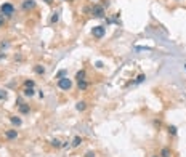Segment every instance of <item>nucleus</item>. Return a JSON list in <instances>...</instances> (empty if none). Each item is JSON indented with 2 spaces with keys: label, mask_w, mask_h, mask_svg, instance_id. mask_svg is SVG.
Returning <instances> with one entry per match:
<instances>
[{
  "label": "nucleus",
  "mask_w": 186,
  "mask_h": 157,
  "mask_svg": "<svg viewBox=\"0 0 186 157\" xmlns=\"http://www.w3.org/2000/svg\"><path fill=\"white\" fill-rule=\"evenodd\" d=\"M0 13H2L5 18H10L13 13H15V7H13V3H10V2H5V3L0 7Z\"/></svg>",
  "instance_id": "f257e3e1"
},
{
  "label": "nucleus",
  "mask_w": 186,
  "mask_h": 157,
  "mask_svg": "<svg viewBox=\"0 0 186 157\" xmlns=\"http://www.w3.org/2000/svg\"><path fill=\"white\" fill-rule=\"evenodd\" d=\"M58 87H60L61 90L68 92V90L72 88V80H71V79H68V75L61 77V79H58Z\"/></svg>",
  "instance_id": "f03ea898"
},
{
  "label": "nucleus",
  "mask_w": 186,
  "mask_h": 157,
  "mask_svg": "<svg viewBox=\"0 0 186 157\" xmlns=\"http://www.w3.org/2000/svg\"><path fill=\"white\" fill-rule=\"evenodd\" d=\"M106 34V29L104 26H95V27L92 29V35L93 37H96V39H103Z\"/></svg>",
  "instance_id": "7ed1b4c3"
},
{
  "label": "nucleus",
  "mask_w": 186,
  "mask_h": 157,
  "mask_svg": "<svg viewBox=\"0 0 186 157\" xmlns=\"http://www.w3.org/2000/svg\"><path fill=\"white\" fill-rule=\"evenodd\" d=\"M92 15L95 18H103L104 16V7H101V5H93Z\"/></svg>",
  "instance_id": "20e7f679"
},
{
  "label": "nucleus",
  "mask_w": 186,
  "mask_h": 157,
  "mask_svg": "<svg viewBox=\"0 0 186 157\" xmlns=\"http://www.w3.org/2000/svg\"><path fill=\"white\" fill-rule=\"evenodd\" d=\"M5 138H7V140H16L18 138V130H13V128L5 130Z\"/></svg>",
  "instance_id": "39448f33"
},
{
  "label": "nucleus",
  "mask_w": 186,
  "mask_h": 157,
  "mask_svg": "<svg viewBox=\"0 0 186 157\" xmlns=\"http://www.w3.org/2000/svg\"><path fill=\"white\" fill-rule=\"evenodd\" d=\"M34 7H35V2L34 0H24L23 2V8L24 10H32Z\"/></svg>",
  "instance_id": "423d86ee"
},
{
  "label": "nucleus",
  "mask_w": 186,
  "mask_h": 157,
  "mask_svg": "<svg viewBox=\"0 0 186 157\" xmlns=\"http://www.w3.org/2000/svg\"><path fill=\"white\" fill-rule=\"evenodd\" d=\"M18 109H19L21 114H29L31 112V108H29V104H26V103H21V104L18 106Z\"/></svg>",
  "instance_id": "0eeeda50"
},
{
  "label": "nucleus",
  "mask_w": 186,
  "mask_h": 157,
  "mask_svg": "<svg viewBox=\"0 0 186 157\" xmlns=\"http://www.w3.org/2000/svg\"><path fill=\"white\" fill-rule=\"evenodd\" d=\"M23 95L27 98H32L34 95H35V92H34V88H29V87H24V90H23Z\"/></svg>",
  "instance_id": "6e6552de"
},
{
  "label": "nucleus",
  "mask_w": 186,
  "mask_h": 157,
  "mask_svg": "<svg viewBox=\"0 0 186 157\" xmlns=\"http://www.w3.org/2000/svg\"><path fill=\"white\" fill-rule=\"evenodd\" d=\"M10 122H11L13 125H16V127H19V125L23 124L21 117H18V116H10Z\"/></svg>",
  "instance_id": "1a4fd4ad"
},
{
  "label": "nucleus",
  "mask_w": 186,
  "mask_h": 157,
  "mask_svg": "<svg viewBox=\"0 0 186 157\" xmlns=\"http://www.w3.org/2000/svg\"><path fill=\"white\" fill-rule=\"evenodd\" d=\"M34 72L39 74V75H43V74H45V67H43V66H40V64H37V66H34Z\"/></svg>",
  "instance_id": "9d476101"
},
{
  "label": "nucleus",
  "mask_w": 186,
  "mask_h": 157,
  "mask_svg": "<svg viewBox=\"0 0 186 157\" xmlns=\"http://www.w3.org/2000/svg\"><path fill=\"white\" fill-rule=\"evenodd\" d=\"M76 109L77 111H80V112H84L85 109H87V103H85V101H79V103L76 104Z\"/></svg>",
  "instance_id": "9b49d317"
},
{
  "label": "nucleus",
  "mask_w": 186,
  "mask_h": 157,
  "mask_svg": "<svg viewBox=\"0 0 186 157\" xmlns=\"http://www.w3.org/2000/svg\"><path fill=\"white\" fill-rule=\"evenodd\" d=\"M85 75H87V72H85L84 69H82V71H79V72L76 74V79H77V82H82V80H85Z\"/></svg>",
  "instance_id": "f8f14e48"
},
{
  "label": "nucleus",
  "mask_w": 186,
  "mask_h": 157,
  "mask_svg": "<svg viewBox=\"0 0 186 157\" xmlns=\"http://www.w3.org/2000/svg\"><path fill=\"white\" fill-rule=\"evenodd\" d=\"M80 144H82V138L80 136H76L72 140V143H71V146H72V148H79Z\"/></svg>",
  "instance_id": "ddd939ff"
},
{
  "label": "nucleus",
  "mask_w": 186,
  "mask_h": 157,
  "mask_svg": "<svg viewBox=\"0 0 186 157\" xmlns=\"http://www.w3.org/2000/svg\"><path fill=\"white\" fill-rule=\"evenodd\" d=\"M172 156V151L169 148H162L161 149V157H170Z\"/></svg>",
  "instance_id": "4468645a"
},
{
  "label": "nucleus",
  "mask_w": 186,
  "mask_h": 157,
  "mask_svg": "<svg viewBox=\"0 0 186 157\" xmlns=\"http://www.w3.org/2000/svg\"><path fill=\"white\" fill-rule=\"evenodd\" d=\"M77 85H79V90H87V88H88V82H87V80L77 82Z\"/></svg>",
  "instance_id": "2eb2a0df"
},
{
  "label": "nucleus",
  "mask_w": 186,
  "mask_h": 157,
  "mask_svg": "<svg viewBox=\"0 0 186 157\" xmlns=\"http://www.w3.org/2000/svg\"><path fill=\"white\" fill-rule=\"evenodd\" d=\"M58 19H60V13H56V11H55V13L52 15V19H50V23H52V24H56V23H58Z\"/></svg>",
  "instance_id": "dca6fc26"
},
{
  "label": "nucleus",
  "mask_w": 186,
  "mask_h": 157,
  "mask_svg": "<svg viewBox=\"0 0 186 157\" xmlns=\"http://www.w3.org/2000/svg\"><path fill=\"white\" fill-rule=\"evenodd\" d=\"M52 146H53V148H61V146H63V143H61L60 140H56V138H55V140H52Z\"/></svg>",
  "instance_id": "f3484780"
},
{
  "label": "nucleus",
  "mask_w": 186,
  "mask_h": 157,
  "mask_svg": "<svg viewBox=\"0 0 186 157\" xmlns=\"http://www.w3.org/2000/svg\"><path fill=\"white\" fill-rule=\"evenodd\" d=\"M145 80H146V75H145V74H140V75L136 77L135 84H141V82H145Z\"/></svg>",
  "instance_id": "a211bd4d"
},
{
  "label": "nucleus",
  "mask_w": 186,
  "mask_h": 157,
  "mask_svg": "<svg viewBox=\"0 0 186 157\" xmlns=\"http://www.w3.org/2000/svg\"><path fill=\"white\" fill-rule=\"evenodd\" d=\"M7 96H8L7 90H0V101H5V100H7Z\"/></svg>",
  "instance_id": "6ab92c4d"
},
{
  "label": "nucleus",
  "mask_w": 186,
  "mask_h": 157,
  "mask_svg": "<svg viewBox=\"0 0 186 157\" xmlns=\"http://www.w3.org/2000/svg\"><path fill=\"white\" fill-rule=\"evenodd\" d=\"M24 87H29V88H34V87H35V82H34V80H24Z\"/></svg>",
  "instance_id": "aec40b11"
},
{
  "label": "nucleus",
  "mask_w": 186,
  "mask_h": 157,
  "mask_svg": "<svg viewBox=\"0 0 186 157\" xmlns=\"http://www.w3.org/2000/svg\"><path fill=\"white\" fill-rule=\"evenodd\" d=\"M66 75H68V71H66V69H63V71H60V72H58L56 79H61V77H66Z\"/></svg>",
  "instance_id": "412c9836"
},
{
  "label": "nucleus",
  "mask_w": 186,
  "mask_h": 157,
  "mask_svg": "<svg viewBox=\"0 0 186 157\" xmlns=\"http://www.w3.org/2000/svg\"><path fill=\"white\" fill-rule=\"evenodd\" d=\"M5 24H7V19H5L3 15H0V27H3Z\"/></svg>",
  "instance_id": "4be33fe9"
},
{
  "label": "nucleus",
  "mask_w": 186,
  "mask_h": 157,
  "mask_svg": "<svg viewBox=\"0 0 186 157\" xmlns=\"http://www.w3.org/2000/svg\"><path fill=\"white\" fill-rule=\"evenodd\" d=\"M169 133H170V135H177V127H173V125L169 127Z\"/></svg>",
  "instance_id": "5701e85b"
},
{
  "label": "nucleus",
  "mask_w": 186,
  "mask_h": 157,
  "mask_svg": "<svg viewBox=\"0 0 186 157\" xmlns=\"http://www.w3.org/2000/svg\"><path fill=\"white\" fill-rule=\"evenodd\" d=\"M85 157H95V152H93V151H88V152L85 154Z\"/></svg>",
  "instance_id": "b1692460"
},
{
  "label": "nucleus",
  "mask_w": 186,
  "mask_h": 157,
  "mask_svg": "<svg viewBox=\"0 0 186 157\" xmlns=\"http://www.w3.org/2000/svg\"><path fill=\"white\" fill-rule=\"evenodd\" d=\"M96 67H98V69L103 67V63H101V61H98V63H96Z\"/></svg>",
  "instance_id": "393cba45"
},
{
  "label": "nucleus",
  "mask_w": 186,
  "mask_h": 157,
  "mask_svg": "<svg viewBox=\"0 0 186 157\" xmlns=\"http://www.w3.org/2000/svg\"><path fill=\"white\" fill-rule=\"evenodd\" d=\"M45 2H47V3H52V2H53V0H45Z\"/></svg>",
  "instance_id": "a878e982"
},
{
  "label": "nucleus",
  "mask_w": 186,
  "mask_h": 157,
  "mask_svg": "<svg viewBox=\"0 0 186 157\" xmlns=\"http://www.w3.org/2000/svg\"><path fill=\"white\" fill-rule=\"evenodd\" d=\"M153 157H159V156H153Z\"/></svg>",
  "instance_id": "bb28decb"
},
{
  "label": "nucleus",
  "mask_w": 186,
  "mask_h": 157,
  "mask_svg": "<svg viewBox=\"0 0 186 157\" xmlns=\"http://www.w3.org/2000/svg\"><path fill=\"white\" fill-rule=\"evenodd\" d=\"M185 69H186V64H185Z\"/></svg>",
  "instance_id": "cd10ccee"
}]
</instances>
